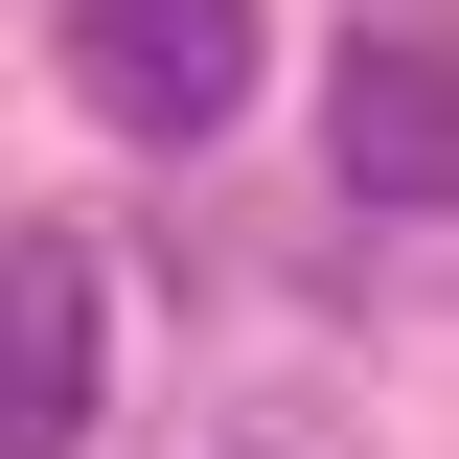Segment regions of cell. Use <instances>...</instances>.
<instances>
[{
    "instance_id": "1",
    "label": "cell",
    "mask_w": 459,
    "mask_h": 459,
    "mask_svg": "<svg viewBox=\"0 0 459 459\" xmlns=\"http://www.w3.org/2000/svg\"><path fill=\"white\" fill-rule=\"evenodd\" d=\"M47 47H69V92H92L138 161H184V138L253 115V0H69Z\"/></svg>"
},
{
    "instance_id": "2",
    "label": "cell",
    "mask_w": 459,
    "mask_h": 459,
    "mask_svg": "<svg viewBox=\"0 0 459 459\" xmlns=\"http://www.w3.org/2000/svg\"><path fill=\"white\" fill-rule=\"evenodd\" d=\"M322 138H344V207L368 230H437L459 207V47L437 23H344L322 47Z\"/></svg>"
},
{
    "instance_id": "3",
    "label": "cell",
    "mask_w": 459,
    "mask_h": 459,
    "mask_svg": "<svg viewBox=\"0 0 459 459\" xmlns=\"http://www.w3.org/2000/svg\"><path fill=\"white\" fill-rule=\"evenodd\" d=\"M92 253L69 230H0V459H69L92 437Z\"/></svg>"
}]
</instances>
